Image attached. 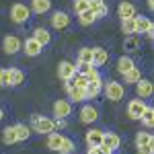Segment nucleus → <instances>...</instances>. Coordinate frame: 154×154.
I'll return each instance as SVG.
<instances>
[{
	"label": "nucleus",
	"instance_id": "nucleus-1",
	"mask_svg": "<svg viewBox=\"0 0 154 154\" xmlns=\"http://www.w3.org/2000/svg\"><path fill=\"white\" fill-rule=\"evenodd\" d=\"M103 93L111 103H119L125 97V86L121 82H117V80H109V82L103 84Z\"/></svg>",
	"mask_w": 154,
	"mask_h": 154
},
{
	"label": "nucleus",
	"instance_id": "nucleus-2",
	"mask_svg": "<svg viewBox=\"0 0 154 154\" xmlns=\"http://www.w3.org/2000/svg\"><path fill=\"white\" fill-rule=\"evenodd\" d=\"M31 19V8L23 2H14L11 6V21L17 25H23Z\"/></svg>",
	"mask_w": 154,
	"mask_h": 154
},
{
	"label": "nucleus",
	"instance_id": "nucleus-3",
	"mask_svg": "<svg viewBox=\"0 0 154 154\" xmlns=\"http://www.w3.org/2000/svg\"><path fill=\"white\" fill-rule=\"evenodd\" d=\"M119 146H121V138L115 131H107V134H103V142L99 146V150L103 154H111V152H115Z\"/></svg>",
	"mask_w": 154,
	"mask_h": 154
},
{
	"label": "nucleus",
	"instance_id": "nucleus-4",
	"mask_svg": "<svg viewBox=\"0 0 154 154\" xmlns=\"http://www.w3.org/2000/svg\"><path fill=\"white\" fill-rule=\"evenodd\" d=\"M31 130L37 134H51L54 131V119L43 117V115H33L31 117Z\"/></svg>",
	"mask_w": 154,
	"mask_h": 154
},
{
	"label": "nucleus",
	"instance_id": "nucleus-5",
	"mask_svg": "<svg viewBox=\"0 0 154 154\" xmlns=\"http://www.w3.org/2000/svg\"><path fill=\"white\" fill-rule=\"evenodd\" d=\"M146 111V101L144 99H131L130 103H128V117L134 119V121H140L142 117V113Z\"/></svg>",
	"mask_w": 154,
	"mask_h": 154
},
{
	"label": "nucleus",
	"instance_id": "nucleus-6",
	"mask_svg": "<svg viewBox=\"0 0 154 154\" xmlns=\"http://www.w3.org/2000/svg\"><path fill=\"white\" fill-rule=\"evenodd\" d=\"M21 48H23V41H21L17 35H6L4 41H2V49H4V54H8V56L17 54Z\"/></svg>",
	"mask_w": 154,
	"mask_h": 154
},
{
	"label": "nucleus",
	"instance_id": "nucleus-7",
	"mask_svg": "<svg viewBox=\"0 0 154 154\" xmlns=\"http://www.w3.org/2000/svg\"><path fill=\"white\" fill-rule=\"evenodd\" d=\"M76 72H78V70H76V64H74V62H70V60L60 62V66H58V76L62 78V80H70Z\"/></svg>",
	"mask_w": 154,
	"mask_h": 154
},
{
	"label": "nucleus",
	"instance_id": "nucleus-8",
	"mask_svg": "<svg viewBox=\"0 0 154 154\" xmlns=\"http://www.w3.org/2000/svg\"><path fill=\"white\" fill-rule=\"evenodd\" d=\"M72 113V103L66 101V99H58L54 103V115L56 117H62V119H68V115Z\"/></svg>",
	"mask_w": 154,
	"mask_h": 154
},
{
	"label": "nucleus",
	"instance_id": "nucleus-9",
	"mask_svg": "<svg viewBox=\"0 0 154 154\" xmlns=\"http://www.w3.org/2000/svg\"><path fill=\"white\" fill-rule=\"evenodd\" d=\"M78 117H80L82 123H93V121H97V117H99V111H97L95 105H82L80 111H78Z\"/></svg>",
	"mask_w": 154,
	"mask_h": 154
},
{
	"label": "nucleus",
	"instance_id": "nucleus-10",
	"mask_svg": "<svg viewBox=\"0 0 154 154\" xmlns=\"http://www.w3.org/2000/svg\"><path fill=\"white\" fill-rule=\"evenodd\" d=\"M27 54V56H31V58H35V56H39L41 51H43V45L39 43V41H35L33 37H27L23 41V48H21Z\"/></svg>",
	"mask_w": 154,
	"mask_h": 154
},
{
	"label": "nucleus",
	"instance_id": "nucleus-11",
	"mask_svg": "<svg viewBox=\"0 0 154 154\" xmlns=\"http://www.w3.org/2000/svg\"><path fill=\"white\" fill-rule=\"evenodd\" d=\"M134 21H136V35L138 33H152L154 31V25H152V21L148 19V17H140V14H136L134 17Z\"/></svg>",
	"mask_w": 154,
	"mask_h": 154
},
{
	"label": "nucleus",
	"instance_id": "nucleus-12",
	"mask_svg": "<svg viewBox=\"0 0 154 154\" xmlns=\"http://www.w3.org/2000/svg\"><path fill=\"white\" fill-rule=\"evenodd\" d=\"M154 93V86L150 80H146V78H142L140 82H136V95L140 97V99H150Z\"/></svg>",
	"mask_w": 154,
	"mask_h": 154
},
{
	"label": "nucleus",
	"instance_id": "nucleus-13",
	"mask_svg": "<svg viewBox=\"0 0 154 154\" xmlns=\"http://www.w3.org/2000/svg\"><path fill=\"white\" fill-rule=\"evenodd\" d=\"M76 70L80 72V74H84V76L88 78V82H91V80H97V78H101L99 68L93 66V64H76Z\"/></svg>",
	"mask_w": 154,
	"mask_h": 154
},
{
	"label": "nucleus",
	"instance_id": "nucleus-14",
	"mask_svg": "<svg viewBox=\"0 0 154 154\" xmlns=\"http://www.w3.org/2000/svg\"><path fill=\"white\" fill-rule=\"evenodd\" d=\"M70 25V17H68V12H54L51 14V27L54 29H58V31H62V29H66Z\"/></svg>",
	"mask_w": 154,
	"mask_h": 154
},
{
	"label": "nucleus",
	"instance_id": "nucleus-15",
	"mask_svg": "<svg viewBox=\"0 0 154 154\" xmlns=\"http://www.w3.org/2000/svg\"><path fill=\"white\" fill-rule=\"evenodd\" d=\"M88 8L97 14V19H105L109 14V6L105 4V0H88Z\"/></svg>",
	"mask_w": 154,
	"mask_h": 154
},
{
	"label": "nucleus",
	"instance_id": "nucleus-16",
	"mask_svg": "<svg viewBox=\"0 0 154 154\" xmlns=\"http://www.w3.org/2000/svg\"><path fill=\"white\" fill-rule=\"evenodd\" d=\"M138 12H136V6L131 4V2H128V0H123V2H119L117 6V17L123 21V19H131V17H136Z\"/></svg>",
	"mask_w": 154,
	"mask_h": 154
},
{
	"label": "nucleus",
	"instance_id": "nucleus-17",
	"mask_svg": "<svg viewBox=\"0 0 154 154\" xmlns=\"http://www.w3.org/2000/svg\"><path fill=\"white\" fill-rule=\"evenodd\" d=\"M103 78H97V80H91V82L86 84V88H84V93H86V99H95L103 93Z\"/></svg>",
	"mask_w": 154,
	"mask_h": 154
},
{
	"label": "nucleus",
	"instance_id": "nucleus-18",
	"mask_svg": "<svg viewBox=\"0 0 154 154\" xmlns=\"http://www.w3.org/2000/svg\"><path fill=\"white\" fill-rule=\"evenodd\" d=\"M109 62V51L105 48H93V66H105Z\"/></svg>",
	"mask_w": 154,
	"mask_h": 154
},
{
	"label": "nucleus",
	"instance_id": "nucleus-19",
	"mask_svg": "<svg viewBox=\"0 0 154 154\" xmlns=\"http://www.w3.org/2000/svg\"><path fill=\"white\" fill-rule=\"evenodd\" d=\"M103 134H105L103 130H88L86 136H84V140H86L88 146H101V142H103Z\"/></svg>",
	"mask_w": 154,
	"mask_h": 154
},
{
	"label": "nucleus",
	"instance_id": "nucleus-20",
	"mask_svg": "<svg viewBox=\"0 0 154 154\" xmlns=\"http://www.w3.org/2000/svg\"><path fill=\"white\" fill-rule=\"evenodd\" d=\"M51 8V0H31V12L43 14Z\"/></svg>",
	"mask_w": 154,
	"mask_h": 154
},
{
	"label": "nucleus",
	"instance_id": "nucleus-21",
	"mask_svg": "<svg viewBox=\"0 0 154 154\" xmlns=\"http://www.w3.org/2000/svg\"><path fill=\"white\" fill-rule=\"evenodd\" d=\"M33 39H35V41H39V43H41V45H48L49 41H51V33H49L48 29H43V27H37L35 31H33Z\"/></svg>",
	"mask_w": 154,
	"mask_h": 154
},
{
	"label": "nucleus",
	"instance_id": "nucleus-22",
	"mask_svg": "<svg viewBox=\"0 0 154 154\" xmlns=\"http://www.w3.org/2000/svg\"><path fill=\"white\" fill-rule=\"evenodd\" d=\"M14 128V134H17V142H25V140H29V136H31V128L27 125V123H17V125H12Z\"/></svg>",
	"mask_w": 154,
	"mask_h": 154
},
{
	"label": "nucleus",
	"instance_id": "nucleus-23",
	"mask_svg": "<svg viewBox=\"0 0 154 154\" xmlns=\"http://www.w3.org/2000/svg\"><path fill=\"white\" fill-rule=\"evenodd\" d=\"M140 146H154V138L150 131H138L136 134V148Z\"/></svg>",
	"mask_w": 154,
	"mask_h": 154
},
{
	"label": "nucleus",
	"instance_id": "nucleus-24",
	"mask_svg": "<svg viewBox=\"0 0 154 154\" xmlns=\"http://www.w3.org/2000/svg\"><path fill=\"white\" fill-rule=\"evenodd\" d=\"M76 64H93V48H80L78 49Z\"/></svg>",
	"mask_w": 154,
	"mask_h": 154
},
{
	"label": "nucleus",
	"instance_id": "nucleus-25",
	"mask_svg": "<svg viewBox=\"0 0 154 154\" xmlns=\"http://www.w3.org/2000/svg\"><path fill=\"white\" fill-rule=\"evenodd\" d=\"M131 68H136V62H134L130 56H121V58L117 60V72L119 74H125V72L131 70Z\"/></svg>",
	"mask_w": 154,
	"mask_h": 154
},
{
	"label": "nucleus",
	"instance_id": "nucleus-26",
	"mask_svg": "<svg viewBox=\"0 0 154 154\" xmlns=\"http://www.w3.org/2000/svg\"><path fill=\"white\" fill-rule=\"evenodd\" d=\"M123 76V80H125V84H136L142 80V70L140 68H131V70H128L125 74H121Z\"/></svg>",
	"mask_w": 154,
	"mask_h": 154
},
{
	"label": "nucleus",
	"instance_id": "nucleus-27",
	"mask_svg": "<svg viewBox=\"0 0 154 154\" xmlns=\"http://www.w3.org/2000/svg\"><path fill=\"white\" fill-rule=\"evenodd\" d=\"M62 134L60 131H51V134H48V148L49 150H54V152H58V148H60V144H62Z\"/></svg>",
	"mask_w": 154,
	"mask_h": 154
},
{
	"label": "nucleus",
	"instance_id": "nucleus-28",
	"mask_svg": "<svg viewBox=\"0 0 154 154\" xmlns=\"http://www.w3.org/2000/svg\"><path fill=\"white\" fill-rule=\"evenodd\" d=\"M74 150H76L74 140H72V138H68V136H64V138H62V144H60V148H58V152L60 154H72Z\"/></svg>",
	"mask_w": 154,
	"mask_h": 154
},
{
	"label": "nucleus",
	"instance_id": "nucleus-29",
	"mask_svg": "<svg viewBox=\"0 0 154 154\" xmlns=\"http://www.w3.org/2000/svg\"><path fill=\"white\" fill-rule=\"evenodd\" d=\"M138 48H140V39H138V35H125L123 49H125V51H138Z\"/></svg>",
	"mask_w": 154,
	"mask_h": 154
},
{
	"label": "nucleus",
	"instance_id": "nucleus-30",
	"mask_svg": "<svg viewBox=\"0 0 154 154\" xmlns=\"http://www.w3.org/2000/svg\"><path fill=\"white\" fill-rule=\"evenodd\" d=\"M68 99H70L72 103H82V101H86V93H84V88H70L68 91Z\"/></svg>",
	"mask_w": 154,
	"mask_h": 154
},
{
	"label": "nucleus",
	"instance_id": "nucleus-31",
	"mask_svg": "<svg viewBox=\"0 0 154 154\" xmlns=\"http://www.w3.org/2000/svg\"><path fill=\"white\" fill-rule=\"evenodd\" d=\"M78 21H80V25H84V27H88V25H93L97 21V14L91 8H86L84 12H80L78 14Z\"/></svg>",
	"mask_w": 154,
	"mask_h": 154
},
{
	"label": "nucleus",
	"instance_id": "nucleus-32",
	"mask_svg": "<svg viewBox=\"0 0 154 154\" xmlns=\"http://www.w3.org/2000/svg\"><path fill=\"white\" fill-rule=\"evenodd\" d=\"M140 121H142V123L146 125V128H148V130H150V128L154 125V109H152L150 105H146V111L142 113V117H140Z\"/></svg>",
	"mask_w": 154,
	"mask_h": 154
},
{
	"label": "nucleus",
	"instance_id": "nucleus-33",
	"mask_svg": "<svg viewBox=\"0 0 154 154\" xmlns=\"http://www.w3.org/2000/svg\"><path fill=\"white\" fill-rule=\"evenodd\" d=\"M2 142L6 144V146H11V144L17 142V134H14V128H12V125H8V128L2 130Z\"/></svg>",
	"mask_w": 154,
	"mask_h": 154
},
{
	"label": "nucleus",
	"instance_id": "nucleus-34",
	"mask_svg": "<svg viewBox=\"0 0 154 154\" xmlns=\"http://www.w3.org/2000/svg\"><path fill=\"white\" fill-rule=\"evenodd\" d=\"M134 31H136V21H134V17H131V19H123V21H121V33H125V35H136Z\"/></svg>",
	"mask_w": 154,
	"mask_h": 154
},
{
	"label": "nucleus",
	"instance_id": "nucleus-35",
	"mask_svg": "<svg viewBox=\"0 0 154 154\" xmlns=\"http://www.w3.org/2000/svg\"><path fill=\"white\" fill-rule=\"evenodd\" d=\"M12 68H0V86H11Z\"/></svg>",
	"mask_w": 154,
	"mask_h": 154
},
{
	"label": "nucleus",
	"instance_id": "nucleus-36",
	"mask_svg": "<svg viewBox=\"0 0 154 154\" xmlns=\"http://www.w3.org/2000/svg\"><path fill=\"white\" fill-rule=\"evenodd\" d=\"M70 80H72V84H74L76 88H86V84H88V78H86L84 74H80V72H76Z\"/></svg>",
	"mask_w": 154,
	"mask_h": 154
},
{
	"label": "nucleus",
	"instance_id": "nucleus-37",
	"mask_svg": "<svg viewBox=\"0 0 154 154\" xmlns=\"http://www.w3.org/2000/svg\"><path fill=\"white\" fill-rule=\"evenodd\" d=\"M25 72L23 70H19V68H12V82H11V86H21V84L25 82Z\"/></svg>",
	"mask_w": 154,
	"mask_h": 154
},
{
	"label": "nucleus",
	"instance_id": "nucleus-38",
	"mask_svg": "<svg viewBox=\"0 0 154 154\" xmlns=\"http://www.w3.org/2000/svg\"><path fill=\"white\" fill-rule=\"evenodd\" d=\"M88 8V0H74V12L76 14H80Z\"/></svg>",
	"mask_w": 154,
	"mask_h": 154
},
{
	"label": "nucleus",
	"instance_id": "nucleus-39",
	"mask_svg": "<svg viewBox=\"0 0 154 154\" xmlns=\"http://www.w3.org/2000/svg\"><path fill=\"white\" fill-rule=\"evenodd\" d=\"M68 123H66V119H62V117H56L54 119V130H64Z\"/></svg>",
	"mask_w": 154,
	"mask_h": 154
},
{
	"label": "nucleus",
	"instance_id": "nucleus-40",
	"mask_svg": "<svg viewBox=\"0 0 154 154\" xmlns=\"http://www.w3.org/2000/svg\"><path fill=\"white\" fill-rule=\"evenodd\" d=\"M138 154H154V146H140Z\"/></svg>",
	"mask_w": 154,
	"mask_h": 154
},
{
	"label": "nucleus",
	"instance_id": "nucleus-41",
	"mask_svg": "<svg viewBox=\"0 0 154 154\" xmlns=\"http://www.w3.org/2000/svg\"><path fill=\"white\" fill-rule=\"evenodd\" d=\"M86 154H103V152L99 150V146H88V150H86Z\"/></svg>",
	"mask_w": 154,
	"mask_h": 154
},
{
	"label": "nucleus",
	"instance_id": "nucleus-42",
	"mask_svg": "<svg viewBox=\"0 0 154 154\" xmlns=\"http://www.w3.org/2000/svg\"><path fill=\"white\" fill-rule=\"evenodd\" d=\"M146 4H148V8H150V11L154 8V0H146Z\"/></svg>",
	"mask_w": 154,
	"mask_h": 154
},
{
	"label": "nucleus",
	"instance_id": "nucleus-43",
	"mask_svg": "<svg viewBox=\"0 0 154 154\" xmlns=\"http://www.w3.org/2000/svg\"><path fill=\"white\" fill-rule=\"evenodd\" d=\"M2 117H4V111H2V109H0V121H2Z\"/></svg>",
	"mask_w": 154,
	"mask_h": 154
},
{
	"label": "nucleus",
	"instance_id": "nucleus-44",
	"mask_svg": "<svg viewBox=\"0 0 154 154\" xmlns=\"http://www.w3.org/2000/svg\"><path fill=\"white\" fill-rule=\"evenodd\" d=\"M111 154H115V152H111Z\"/></svg>",
	"mask_w": 154,
	"mask_h": 154
}]
</instances>
